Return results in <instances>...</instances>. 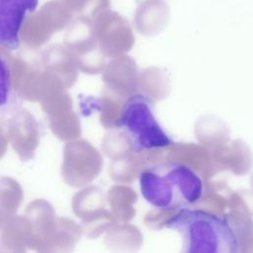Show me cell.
<instances>
[{
  "label": "cell",
  "instance_id": "obj_1",
  "mask_svg": "<svg viewBox=\"0 0 253 253\" xmlns=\"http://www.w3.org/2000/svg\"><path fill=\"white\" fill-rule=\"evenodd\" d=\"M139 186L145 201L160 210L187 208L204 194V182L199 174L175 160L145 167L139 174Z\"/></svg>",
  "mask_w": 253,
  "mask_h": 253
},
{
  "label": "cell",
  "instance_id": "obj_2",
  "mask_svg": "<svg viewBox=\"0 0 253 253\" xmlns=\"http://www.w3.org/2000/svg\"><path fill=\"white\" fill-rule=\"evenodd\" d=\"M166 226L180 233L182 252L236 253L239 251L237 237L223 216L206 210L183 208L173 214Z\"/></svg>",
  "mask_w": 253,
  "mask_h": 253
},
{
  "label": "cell",
  "instance_id": "obj_3",
  "mask_svg": "<svg viewBox=\"0 0 253 253\" xmlns=\"http://www.w3.org/2000/svg\"><path fill=\"white\" fill-rule=\"evenodd\" d=\"M117 127L127 136L134 152L160 149L174 143L155 117L153 100L141 93L132 94L123 103Z\"/></svg>",
  "mask_w": 253,
  "mask_h": 253
},
{
  "label": "cell",
  "instance_id": "obj_4",
  "mask_svg": "<svg viewBox=\"0 0 253 253\" xmlns=\"http://www.w3.org/2000/svg\"><path fill=\"white\" fill-rule=\"evenodd\" d=\"M39 0H0V46L15 50L20 46V33Z\"/></svg>",
  "mask_w": 253,
  "mask_h": 253
},
{
  "label": "cell",
  "instance_id": "obj_5",
  "mask_svg": "<svg viewBox=\"0 0 253 253\" xmlns=\"http://www.w3.org/2000/svg\"><path fill=\"white\" fill-rule=\"evenodd\" d=\"M211 157L216 170H230L235 175H245L253 165V155L249 146L240 139L213 148Z\"/></svg>",
  "mask_w": 253,
  "mask_h": 253
},
{
  "label": "cell",
  "instance_id": "obj_6",
  "mask_svg": "<svg viewBox=\"0 0 253 253\" xmlns=\"http://www.w3.org/2000/svg\"><path fill=\"white\" fill-rule=\"evenodd\" d=\"M169 6L161 0L141 2L134 14V26L143 36H156L166 27L169 20Z\"/></svg>",
  "mask_w": 253,
  "mask_h": 253
},
{
  "label": "cell",
  "instance_id": "obj_7",
  "mask_svg": "<svg viewBox=\"0 0 253 253\" xmlns=\"http://www.w3.org/2000/svg\"><path fill=\"white\" fill-rule=\"evenodd\" d=\"M166 157L171 160L185 163L186 165L198 171L205 178L212 176L216 170L211 152L196 144H171Z\"/></svg>",
  "mask_w": 253,
  "mask_h": 253
},
{
  "label": "cell",
  "instance_id": "obj_8",
  "mask_svg": "<svg viewBox=\"0 0 253 253\" xmlns=\"http://www.w3.org/2000/svg\"><path fill=\"white\" fill-rule=\"evenodd\" d=\"M115 71L113 86L118 95L126 99L138 91L139 71L135 60L128 55H122L112 62Z\"/></svg>",
  "mask_w": 253,
  "mask_h": 253
},
{
  "label": "cell",
  "instance_id": "obj_9",
  "mask_svg": "<svg viewBox=\"0 0 253 253\" xmlns=\"http://www.w3.org/2000/svg\"><path fill=\"white\" fill-rule=\"evenodd\" d=\"M195 132L201 143L212 149L224 144L229 138L227 126L221 120L210 116L198 120Z\"/></svg>",
  "mask_w": 253,
  "mask_h": 253
},
{
  "label": "cell",
  "instance_id": "obj_10",
  "mask_svg": "<svg viewBox=\"0 0 253 253\" xmlns=\"http://www.w3.org/2000/svg\"><path fill=\"white\" fill-rule=\"evenodd\" d=\"M138 90H140L141 94L155 100L166 98L170 90L167 74L157 67H149L142 70L139 72Z\"/></svg>",
  "mask_w": 253,
  "mask_h": 253
},
{
  "label": "cell",
  "instance_id": "obj_11",
  "mask_svg": "<svg viewBox=\"0 0 253 253\" xmlns=\"http://www.w3.org/2000/svg\"><path fill=\"white\" fill-rule=\"evenodd\" d=\"M12 95V72L11 67L6 59L0 53V110L3 109L10 101Z\"/></svg>",
  "mask_w": 253,
  "mask_h": 253
},
{
  "label": "cell",
  "instance_id": "obj_12",
  "mask_svg": "<svg viewBox=\"0 0 253 253\" xmlns=\"http://www.w3.org/2000/svg\"><path fill=\"white\" fill-rule=\"evenodd\" d=\"M251 186H252V188H253V175H252V177H251Z\"/></svg>",
  "mask_w": 253,
  "mask_h": 253
}]
</instances>
